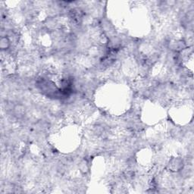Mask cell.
Returning a JSON list of instances; mask_svg holds the SVG:
<instances>
[{"instance_id": "6da1fadb", "label": "cell", "mask_w": 194, "mask_h": 194, "mask_svg": "<svg viewBox=\"0 0 194 194\" xmlns=\"http://www.w3.org/2000/svg\"><path fill=\"white\" fill-rule=\"evenodd\" d=\"M11 46V41L6 36H2L1 41H0V47H1L2 50H6L9 49Z\"/></svg>"}]
</instances>
